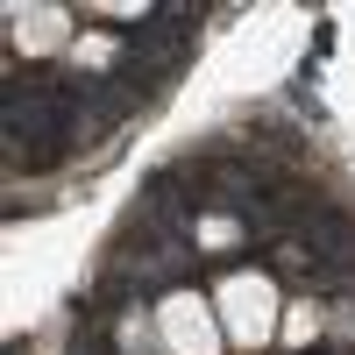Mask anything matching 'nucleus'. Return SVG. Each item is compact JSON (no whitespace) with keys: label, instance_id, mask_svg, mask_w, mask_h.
Masks as SVG:
<instances>
[{"label":"nucleus","instance_id":"1","mask_svg":"<svg viewBox=\"0 0 355 355\" xmlns=\"http://www.w3.org/2000/svg\"><path fill=\"white\" fill-rule=\"evenodd\" d=\"M214 313H220V334H227L234 348H270L277 327H284V313H277V284L263 277V270H234V277H220Z\"/></svg>","mask_w":355,"mask_h":355},{"label":"nucleus","instance_id":"2","mask_svg":"<svg viewBox=\"0 0 355 355\" xmlns=\"http://www.w3.org/2000/svg\"><path fill=\"white\" fill-rule=\"evenodd\" d=\"M157 334H164L171 355H220V348H227L220 313L206 306V299H192V291H178V299L157 306Z\"/></svg>","mask_w":355,"mask_h":355},{"label":"nucleus","instance_id":"3","mask_svg":"<svg viewBox=\"0 0 355 355\" xmlns=\"http://www.w3.org/2000/svg\"><path fill=\"white\" fill-rule=\"evenodd\" d=\"M8 21H15V43H21L28 57H43V50H57V43L71 36V15H64V8H15Z\"/></svg>","mask_w":355,"mask_h":355},{"label":"nucleus","instance_id":"4","mask_svg":"<svg viewBox=\"0 0 355 355\" xmlns=\"http://www.w3.org/2000/svg\"><path fill=\"white\" fill-rule=\"evenodd\" d=\"M277 334H284V341H299V348H306V341L320 334V313H313V306H291V313H284V327H277Z\"/></svg>","mask_w":355,"mask_h":355},{"label":"nucleus","instance_id":"5","mask_svg":"<svg viewBox=\"0 0 355 355\" xmlns=\"http://www.w3.org/2000/svg\"><path fill=\"white\" fill-rule=\"evenodd\" d=\"M199 242H206V249H227V242H234V220H199Z\"/></svg>","mask_w":355,"mask_h":355}]
</instances>
